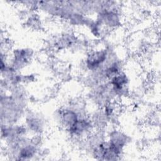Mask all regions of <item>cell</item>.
Returning a JSON list of instances; mask_svg holds the SVG:
<instances>
[{
    "label": "cell",
    "mask_w": 161,
    "mask_h": 161,
    "mask_svg": "<svg viewBox=\"0 0 161 161\" xmlns=\"http://www.w3.org/2000/svg\"><path fill=\"white\" fill-rule=\"evenodd\" d=\"M106 50H101L91 52L86 58V66L91 70H97L102 65L107 58Z\"/></svg>",
    "instance_id": "cell-1"
}]
</instances>
